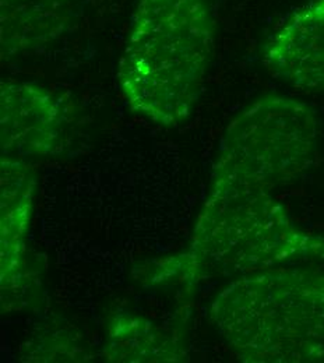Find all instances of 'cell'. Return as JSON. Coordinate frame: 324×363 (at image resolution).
Wrapping results in <instances>:
<instances>
[{
  "label": "cell",
  "mask_w": 324,
  "mask_h": 363,
  "mask_svg": "<svg viewBox=\"0 0 324 363\" xmlns=\"http://www.w3.org/2000/svg\"><path fill=\"white\" fill-rule=\"evenodd\" d=\"M267 72L305 91H324V0H308L269 37L263 49Z\"/></svg>",
  "instance_id": "8992f818"
},
{
  "label": "cell",
  "mask_w": 324,
  "mask_h": 363,
  "mask_svg": "<svg viewBox=\"0 0 324 363\" xmlns=\"http://www.w3.org/2000/svg\"><path fill=\"white\" fill-rule=\"evenodd\" d=\"M216 37L211 0H136L118 74L130 109L161 126L187 121Z\"/></svg>",
  "instance_id": "6da1fadb"
},
{
  "label": "cell",
  "mask_w": 324,
  "mask_h": 363,
  "mask_svg": "<svg viewBox=\"0 0 324 363\" xmlns=\"http://www.w3.org/2000/svg\"><path fill=\"white\" fill-rule=\"evenodd\" d=\"M108 347L115 351L111 354V359L119 362L175 361L174 352H169L174 345L143 320H116L111 328Z\"/></svg>",
  "instance_id": "9c48e42d"
},
{
  "label": "cell",
  "mask_w": 324,
  "mask_h": 363,
  "mask_svg": "<svg viewBox=\"0 0 324 363\" xmlns=\"http://www.w3.org/2000/svg\"><path fill=\"white\" fill-rule=\"evenodd\" d=\"M65 130L66 115L53 94L33 83H1V157L23 160L55 154Z\"/></svg>",
  "instance_id": "5b68a950"
},
{
  "label": "cell",
  "mask_w": 324,
  "mask_h": 363,
  "mask_svg": "<svg viewBox=\"0 0 324 363\" xmlns=\"http://www.w3.org/2000/svg\"><path fill=\"white\" fill-rule=\"evenodd\" d=\"M73 0H0L1 55L14 57L49 45L69 30Z\"/></svg>",
  "instance_id": "52a82bcc"
},
{
  "label": "cell",
  "mask_w": 324,
  "mask_h": 363,
  "mask_svg": "<svg viewBox=\"0 0 324 363\" xmlns=\"http://www.w3.org/2000/svg\"><path fill=\"white\" fill-rule=\"evenodd\" d=\"M210 316L245 362L324 363V274L242 275L217 295Z\"/></svg>",
  "instance_id": "3957f363"
},
{
  "label": "cell",
  "mask_w": 324,
  "mask_h": 363,
  "mask_svg": "<svg viewBox=\"0 0 324 363\" xmlns=\"http://www.w3.org/2000/svg\"><path fill=\"white\" fill-rule=\"evenodd\" d=\"M34 183L21 160L1 157V288L21 270Z\"/></svg>",
  "instance_id": "ba28073f"
},
{
  "label": "cell",
  "mask_w": 324,
  "mask_h": 363,
  "mask_svg": "<svg viewBox=\"0 0 324 363\" xmlns=\"http://www.w3.org/2000/svg\"><path fill=\"white\" fill-rule=\"evenodd\" d=\"M309 259L324 260V236L296 227L270 187L214 171L185 255L190 277L246 275Z\"/></svg>",
  "instance_id": "7a4b0ae2"
},
{
  "label": "cell",
  "mask_w": 324,
  "mask_h": 363,
  "mask_svg": "<svg viewBox=\"0 0 324 363\" xmlns=\"http://www.w3.org/2000/svg\"><path fill=\"white\" fill-rule=\"evenodd\" d=\"M315 111L284 95H266L227 126L214 171L262 183L270 189L301 178L318 155Z\"/></svg>",
  "instance_id": "277c9868"
}]
</instances>
